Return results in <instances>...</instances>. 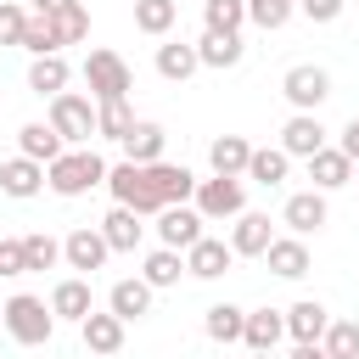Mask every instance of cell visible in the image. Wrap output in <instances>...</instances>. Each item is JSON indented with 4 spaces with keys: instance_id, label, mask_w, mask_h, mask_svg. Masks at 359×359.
Wrapping results in <instances>:
<instances>
[{
    "instance_id": "6da1fadb",
    "label": "cell",
    "mask_w": 359,
    "mask_h": 359,
    "mask_svg": "<svg viewBox=\"0 0 359 359\" xmlns=\"http://www.w3.org/2000/svg\"><path fill=\"white\" fill-rule=\"evenodd\" d=\"M45 185H50L56 196H84V191L107 185V163H101L90 146H73V151H62L56 163H45Z\"/></svg>"
},
{
    "instance_id": "7a4b0ae2",
    "label": "cell",
    "mask_w": 359,
    "mask_h": 359,
    "mask_svg": "<svg viewBox=\"0 0 359 359\" xmlns=\"http://www.w3.org/2000/svg\"><path fill=\"white\" fill-rule=\"evenodd\" d=\"M6 337L22 342V348H45V342L56 337V309H50L45 297H34V292L6 297Z\"/></svg>"
},
{
    "instance_id": "3957f363",
    "label": "cell",
    "mask_w": 359,
    "mask_h": 359,
    "mask_svg": "<svg viewBox=\"0 0 359 359\" xmlns=\"http://www.w3.org/2000/svg\"><path fill=\"white\" fill-rule=\"evenodd\" d=\"M45 123L67 140V146H84V140H95V95H79V90H62V95H50V112H45Z\"/></svg>"
},
{
    "instance_id": "277c9868",
    "label": "cell",
    "mask_w": 359,
    "mask_h": 359,
    "mask_svg": "<svg viewBox=\"0 0 359 359\" xmlns=\"http://www.w3.org/2000/svg\"><path fill=\"white\" fill-rule=\"evenodd\" d=\"M84 84H90L95 101H118V95L135 90V73H129V62L118 50H90L84 56Z\"/></svg>"
},
{
    "instance_id": "5b68a950",
    "label": "cell",
    "mask_w": 359,
    "mask_h": 359,
    "mask_svg": "<svg viewBox=\"0 0 359 359\" xmlns=\"http://www.w3.org/2000/svg\"><path fill=\"white\" fill-rule=\"evenodd\" d=\"M191 208L202 219H236L247 213V191H241V174H213V180H196V196Z\"/></svg>"
},
{
    "instance_id": "8992f818",
    "label": "cell",
    "mask_w": 359,
    "mask_h": 359,
    "mask_svg": "<svg viewBox=\"0 0 359 359\" xmlns=\"http://www.w3.org/2000/svg\"><path fill=\"white\" fill-rule=\"evenodd\" d=\"M107 191H112L123 208H135L140 219H157V213H163V202H157V196H151V185H146V168H140V163H129V157L107 168Z\"/></svg>"
},
{
    "instance_id": "52a82bcc",
    "label": "cell",
    "mask_w": 359,
    "mask_h": 359,
    "mask_svg": "<svg viewBox=\"0 0 359 359\" xmlns=\"http://www.w3.org/2000/svg\"><path fill=\"white\" fill-rule=\"evenodd\" d=\"M280 95H286L297 112H320V107H325V95H331V73H325V67H314V62H297V67H286Z\"/></svg>"
},
{
    "instance_id": "ba28073f",
    "label": "cell",
    "mask_w": 359,
    "mask_h": 359,
    "mask_svg": "<svg viewBox=\"0 0 359 359\" xmlns=\"http://www.w3.org/2000/svg\"><path fill=\"white\" fill-rule=\"evenodd\" d=\"M140 168H146V185H151V196H157L163 208L196 196V174H191L185 163H140Z\"/></svg>"
},
{
    "instance_id": "9c48e42d",
    "label": "cell",
    "mask_w": 359,
    "mask_h": 359,
    "mask_svg": "<svg viewBox=\"0 0 359 359\" xmlns=\"http://www.w3.org/2000/svg\"><path fill=\"white\" fill-rule=\"evenodd\" d=\"M202 224H208V219H202L191 202H174V208H163V213H157V241H163V247H174V252H185V247H196V241H202Z\"/></svg>"
},
{
    "instance_id": "30bf717a",
    "label": "cell",
    "mask_w": 359,
    "mask_h": 359,
    "mask_svg": "<svg viewBox=\"0 0 359 359\" xmlns=\"http://www.w3.org/2000/svg\"><path fill=\"white\" fill-rule=\"evenodd\" d=\"M325 219H331L325 191H292L286 208H280V224H286L292 236H314V230H325Z\"/></svg>"
},
{
    "instance_id": "8fae6325",
    "label": "cell",
    "mask_w": 359,
    "mask_h": 359,
    "mask_svg": "<svg viewBox=\"0 0 359 359\" xmlns=\"http://www.w3.org/2000/svg\"><path fill=\"white\" fill-rule=\"evenodd\" d=\"M320 146H325V123H320V112H292V118H286V129H280V151L309 163Z\"/></svg>"
},
{
    "instance_id": "7c38bea8",
    "label": "cell",
    "mask_w": 359,
    "mask_h": 359,
    "mask_svg": "<svg viewBox=\"0 0 359 359\" xmlns=\"http://www.w3.org/2000/svg\"><path fill=\"white\" fill-rule=\"evenodd\" d=\"M107 252H112V247H107L101 224H79V230L62 241V258H67V269H84V275H90V269H101V264H107Z\"/></svg>"
},
{
    "instance_id": "4fadbf2b",
    "label": "cell",
    "mask_w": 359,
    "mask_h": 359,
    "mask_svg": "<svg viewBox=\"0 0 359 359\" xmlns=\"http://www.w3.org/2000/svg\"><path fill=\"white\" fill-rule=\"evenodd\" d=\"M151 292H157V286H151L146 275L112 280V292H107V309H112L123 325H129V320H146V314H151Z\"/></svg>"
},
{
    "instance_id": "5bb4252c",
    "label": "cell",
    "mask_w": 359,
    "mask_h": 359,
    "mask_svg": "<svg viewBox=\"0 0 359 359\" xmlns=\"http://www.w3.org/2000/svg\"><path fill=\"white\" fill-rule=\"evenodd\" d=\"M0 191L6 196H17V202H28V196H39L45 191V163H34V157H6L0 163Z\"/></svg>"
},
{
    "instance_id": "9a60e30c",
    "label": "cell",
    "mask_w": 359,
    "mask_h": 359,
    "mask_svg": "<svg viewBox=\"0 0 359 359\" xmlns=\"http://www.w3.org/2000/svg\"><path fill=\"white\" fill-rule=\"evenodd\" d=\"M230 264H236V247H230V241L202 236L196 247H185V275H196V280H219Z\"/></svg>"
},
{
    "instance_id": "2e32d148",
    "label": "cell",
    "mask_w": 359,
    "mask_h": 359,
    "mask_svg": "<svg viewBox=\"0 0 359 359\" xmlns=\"http://www.w3.org/2000/svg\"><path fill=\"white\" fill-rule=\"evenodd\" d=\"M309 180H314V191H337V185L353 180V157H348L342 146H320V151L309 157Z\"/></svg>"
},
{
    "instance_id": "e0dca14e",
    "label": "cell",
    "mask_w": 359,
    "mask_h": 359,
    "mask_svg": "<svg viewBox=\"0 0 359 359\" xmlns=\"http://www.w3.org/2000/svg\"><path fill=\"white\" fill-rule=\"evenodd\" d=\"M269 241H275L269 213H236V230H230L236 258H264V252H269Z\"/></svg>"
},
{
    "instance_id": "ac0fdd59",
    "label": "cell",
    "mask_w": 359,
    "mask_h": 359,
    "mask_svg": "<svg viewBox=\"0 0 359 359\" xmlns=\"http://www.w3.org/2000/svg\"><path fill=\"white\" fill-rule=\"evenodd\" d=\"M264 264H269V275H280V280H303V275H309V247H303V236H275L269 252H264Z\"/></svg>"
},
{
    "instance_id": "d6986e66",
    "label": "cell",
    "mask_w": 359,
    "mask_h": 359,
    "mask_svg": "<svg viewBox=\"0 0 359 359\" xmlns=\"http://www.w3.org/2000/svg\"><path fill=\"white\" fill-rule=\"evenodd\" d=\"M280 337H286V309H252L247 314V331H241L247 353H275Z\"/></svg>"
},
{
    "instance_id": "ffe728a7",
    "label": "cell",
    "mask_w": 359,
    "mask_h": 359,
    "mask_svg": "<svg viewBox=\"0 0 359 359\" xmlns=\"http://www.w3.org/2000/svg\"><path fill=\"white\" fill-rule=\"evenodd\" d=\"M79 337H84V348H90V353L112 359V353L123 348V320H118L112 309H107V314H95V309H90V314H84V325H79Z\"/></svg>"
},
{
    "instance_id": "44dd1931",
    "label": "cell",
    "mask_w": 359,
    "mask_h": 359,
    "mask_svg": "<svg viewBox=\"0 0 359 359\" xmlns=\"http://www.w3.org/2000/svg\"><path fill=\"white\" fill-rule=\"evenodd\" d=\"M325 325H331V314H325L320 297H303V303L286 309V337H292V342H320Z\"/></svg>"
},
{
    "instance_id": "7402d4cb",
    "label": "cell",
    "mask_w": 359,
    "mask_h": 359,
    "mask_svg": "<svg viewBox=\"0 0 359 359\" xmlns=\"http://www.w3.org/2000/svg\"><path fill=\"white\" fill-rule=\"evenodd\" d=\"M101 236H107V247H112V252H135V247H140V236H146V224H140V213H135V208H123V202H118V208L101 219Z\"/></svg>"
},
{
    "instance_id": "603a6c76",
    "label": "cell",
    "mask_w": 359,
    "mask_h": 359,
    "mask_svg": "<svg viewBox=\"0 0 359 359\" xmlns=\"http://www.w3.org/2000/svg\"><path fill=\"white\" fill-rule=\"evenodd\" d=\"M17 151L34 157V163H56V157L67 151V140H62L50 123H22V129H17Z\"/></svg>"
},
{
    "instance_id": "cb8c5ba5",
    "label": "cell",
    "mask_w": 359,
    "mask_h": 359,
    "mask_svg": "<svg viewBox=\"0 0 359 359\" xmlns=\"http://www.w3.org/2000/svg\"><path fill=\"white\" fill-rule=\"evenodd\" d=\"M50 309H56V320H73V325H84V314L95 309V297H90V280H56V292H50Z\"/></svg>"
},
{
    "instance_id": "d4e9b609",
    "label": "cell",
    "mask_w": 359,
    "mask_h": 359,
    "mask_svg": "<svg viewBox=\"0 0 359 359\" xmlns=\"http://www.w3.org/2000/svg\"><path fill=\"white\" fill-rule=\"evenodd\" d=\"M196 67H202L196 45H185V39H168V45H157V73H163L168 84H185Z\"/></svg>"
},
{
    "instance_id": "484cf974",
    "label": "cell",
    "mask_w": 359,
    "mask_h": 359,
    "mask_svg": "<svg viewBox=\"0 0 359 359\" xmlns=\"http://www.w3.org/2000/svg\"><path fill=\"white\" fill-rule=\"evenodd\" d=\"M196 56H202V67H236L241 56H247V45H241V34H202L196 39Z\"/></svg>"
},
{
    "instance_id": "4316f807",
    "label": "cell",
    "mask_w": 359,
    "mask_h": 359,
    "mask_svg": "<svg viewBox=\"0 0 359 359\" xmlns=\"http://www.w3.org/2000/svg\"><path fill=\"white\" fill-rule=\"evenodd\" d=\"M28 90H34V95H45V101L67 90V62H62V50H56V56H34V62H28Z\"/></svg>"
},
{
    "instance_id": "83f0119b",
    "label": "cell",
    "mask_w": 359,
    "mask_h": 359,
    "mask_svg": "<svg viewBox=\"0 0 359 359\" xmlns=\"http://www.w3.org/2000/svg\"><path fill=\"white\" fill-rule=\"evenodd\" d=\"M163 140H168V135H163V123H135L118 146H123V157H129V163H163Z\"/></svg>"
},
{
    "instance_id": "f1b7e54d",
    "label": "cell",
    "mask_w": 359,
    "mask_h": 359,
    "mask_svg": "<svg viewBox=\"0 0 359 359\" xmlns=\"http://www.w3.org/2000/svg\"><path fill=\"white\" fill-rule=\"evenodd\" d=\"M208 163H213V174H247V163H252V146H247L241 135H213V146H208Z\"/></svg>"
},
{
    "instance_id": "f546056e",
    "label": "cell",
    "mask_w": 359,
    "mask_h": 359,
    "mask_svg": "<svg viewBox=\"0 0 359 359\" xmlns=\"http://www.w3.org/2000/svg\"><path fill=\"white\" fill-rule=\"evenodd\" d=\"M286 168H292V157H286L280 146H252V163H247V180H252V185H264V191H275V185L286 180Z\"/></svg>"
},
{
    "instance_id": "4dcf8cb0",
    "label": "cell",
    "mask_w": 359,
    "mask_h": 359,
    "mask_svg": "<svg viewBox=\"0 0 359 359\" xmlns=\"http://www.w3.org/2000/svg\"><path fill=\"white\" fill-rule=\"evenodd\" d=\"M135 123H140V118L129 112V95H118V101H95V135H101V140H123Z\"/></svg>"
},
{
    "instance_id": "1f68e13d",
    "label": "cell",
    "mask_w": 359,
    "mask_h": 359,
    "mask_svg": "<svg viewBox=\"0 0 359 359\" xmlns=\"http://www.w3.org/2000/svg\"><path fill=\"white\" fill-rule=\"evenodd\" d=\"M202 331H208L213 342H241V331H247V309H236V303H213V309L202 314Z\"/></svg>"
},
{
    "instance_id": "d6a6232c",
    "label": "cell",
    "mask_w": 359,
    "mask_h": 359,
    "mask_svg": "<svg viewBox=\"0 0 359 359\" xmlns=\"http://www.w3.org/2000/svg\"><path fill=\"white\" fill-rule=\"evenodd\" d=\"M140 275H146L157 292H163V286H180V275H185V252H174V247H157V252H146Z\"/></svg>"
},
{
    "instance_id": "836d02e7",
    "label": "cell",
    "mask_w": 359,
    "mask_h": 359,
    "mask_svg": "<svg viewBox=\"0 0 359 359\" xmlns=\"http://www.w3.org/2000/svg\"><path fill=\"white\" fill-rule=\"evenodd\" d=\"M174 22H180V6H174V0H135V28H140V34L163 39Z\"/></svg>"
},
{
    "instance_id": "e575fe53",
    "label": "cell",
    "mask_w": 359,
    "mask_h": 359,
    "mask_svg": "<svg viewBox=\"0 0 359 359\" xmlns=\"http://www.w3.org/2000/svg\"><path fill=\"white\" fill-rule=\"evenodd\" d=\"M202 22H208V34H241L247 0H202Z\"/></svg>"
},
{
    "instance_id": "d590c367",
    "label": "cell",
    "mask_w": 359,
    "mask_h": 359,
    "mask_svg": "<svg viewBox=\"0 0 359 359\" xmlns=\"http://www.w3.org/2000/svg\"><path fill=\"white\" fill-rule=\"evenodd\" d=\"M320 348L331 359H359V320H331L325 337H320Z\"/></svg>"
},
{
    "instance_id": "8d00e7d4",
    "label": "cell",
    "mask_w": 359,
    "mask_h": 359,
    "mask_svg": "<svg viewBox=\"0 0 359 359\" xmlns=\"http://www.w3.org/2000/svg\"><path fill=\"white\" fill-rule=\"evenodd\" d=\"M22 50H28V56H56V50H62V39H56V22L34 11V17H28V28H22Z\"/></svg>"
},
{
    "instance_id": "74e56055",
    "label": "cell",
    "mask_w": 359,
    "mask_h": 359,
    "mask_svg": "<svg viewBox=\"0 0 359 359\" xmlns=\"http://www.w3.org/2000/svg\"><path fill=\"white\" fill-rule=\"evenodd\" d=\"M292 11H297V0H247V22L252 28H286L292 22Z\"/></svg>"
},
{
    "instance_id": "f35d334b",
    "label": "cell",
    "mask_w": 359,
    "mask_h": 359,
    "mask_svg": "<svg viewBox=\"0 0 359 359\" xmlns=\"http://www.w3.org/2000/svg\"><path fill=\"white\" fill-rule=\"evenodd\" d=\"M50 22H56V39H62V45H79V39H90V11H84V0L62 6Z\"/></svg>"
},
{
    "instance_id": "ab89813d",
    "label": "cell",
    "mask_w": 359,
    "mask_h": 359,
    "mask_svg": "<svg viewBox=\"0 0 359 359\" xmlns=\"http://www.w3.org/2000/svg\"><path fill=\"white\" fill-rule=\"evenodd\" d=\"M22 252H28V269H56V264H62V241L45 236V230L22 236Z\"/></svg>"
},
{
    "instance_id": "60d3db41",
    "label": "cell",
    "mask_w": 359,
    "mask_h": 359,
    "mask_svg": "<svg viewBox=\"0 0 359 359\" xmlns=\"http://www.w3.org/2000/svg\"><path fill=\"white\" fill-rule=\"evenodd\" d=\"M28 17H34V11H22L17 0H0V45H22Z\"/></svg>"
},
{
    "instance_id": "b9f144b4",
    "label": "cell",
    "mask_w": 359,
    "mask_h": 359,
    "mask_svg": "<svg viewBox=\"0 0 359 359\" xmlns=\"http://www.w3.org/2000/svg\"><path fill=\"white\" fill-rule=\"evenodd\" d=\"M0 275H28V252H22V236H6V241H0Z\"/></svg>"
},
{
    "instance_id": "7bdbcfd3",
    "label": "cell",
    "mask_w": 359,
    "mask_h": 359,
    "mask_svg": "<svg viewBox=\"0 0 359 359\" xmlns=\"http://www.w3.org/2000/svg\"><path fill=\"white\" fill-rule=\"evenodd\" d=\"M342 6H348V0H297V11H303L309 22H337Z\"/></svg>"
},
{
    "instance_id": "ee69618b",
    "label": "cell",
    "mask_w": 359,
    "mask_h": 359,
    "mask_svg": "<svg viewBox=\"0 0 359 359\" xmlns=\"http://www.w3.org/2000/svg\"><path fill=\"white\" fill-rule=\"evenodd\" d=\"M337 146H342V151L359 163V118H348V123H342V140H337Z\"/></svg>"
},
{
    "instance_id": "f6af8a7d",
    "label": "cell",
    "mask_w": 359,
    "mask_h": 359,
    "mask_svg": "<svg viewBox=\"0 0 359 359\" xmlns=\"http://www.w3.org/2000/svg\"><path fill=\"white\" fill-rule=\"evenodd\" d=\"M286 359H331V353H325L320 342H292V353H286Z\"/></svg>"
},
{
    "instance_id": "bcb514c9",
    "label": "cell",
    "mask_w": 359,
    "mask_h": 359,
    "mask_svg": "<svg viewBox=\"0 0 359 359\" xmlns=\"http://www.w3.org/2000/svg\"><path fill=\"white\" fill-rule=\"evenodd\" d=\"M62 6H73V0H34V11H39V17H56Z\"/></svg>"
},
{
    "instance_id": "7dc6e473",
    "label": "cell",
    "mask_w": 359,
    "mask_h": 359,
    "mask_svg": "<svg viewBox=\"0 0 359 359\" xmlns=\"http://www.w3.org/2000/svg\"><path fill=\"white\" fill-rule=\"evenodd\" d=\"M0 331H6V303H0Z\"/></svg>"
},
{
    "instance_id": "c3c4849f",
    "label": "cell",
    "mask_w": 359,
    "mask_h": 359,
    "mask_svg": "<svg viewBox=\"0 0 359 359\" xmlns=\"http://www.w3.org/2000/svg\"><path fill=\"white\" fill-rule=\"evenodd\" d=\"M252 359H275V353H252Z\"/></svg>"
}]
</instances>
